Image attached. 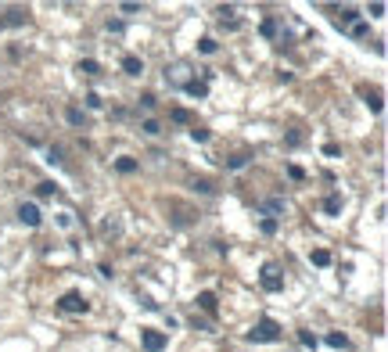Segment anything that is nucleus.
Returning <instances> with one entry per match:
<instances>
[{"instance_id": "1", "label": "nucleus", "mask_w": 388, "mask_h": 352, "mask_svg": "<svg viewBox=\"0 0 388 352\" xmlns=\"http://www.w3.org/2000/svg\"><path fill=\"white\" fill-rule=\"evenodd\" d=\"M248 338H252V341H277V338H281V324L269 320V317H262V320L248 331Z\"/></svg>"}, {"instance_id": "2", "label": "nucleus", "mask_w": 388, "mask_h": 352, "mask_svg": "<svg viewBox=\"0 0 388 352\" xmlns=\"http://www.w3.org/2000/svg\"><path fill=\"white\" fill-rule=\"evenodd\" d=\"M58 305H61L65 312H87V309H90V302H83V295H80V291H65Z\"/></svg>"}, {"instance_id": "3", "label": "nucleus", "mask_w": 388, "mask_h": 352, "mask_svg": "<svg viewBox=\"0 0 388 352\" xmlns=\"http://www.w3.org/2000/svg\"><path fill=\"white\" fill-rule=\"evenodd\" d=\"M140 345H144L147 352H162V348H166V334H162V331H140Z\"/></svg>"}, {"instance_id": "4", "label": "nucleus", "mask_w": 388, "mask_h": 352, "mask_svg": "<svg viewBox=\"0 0 388 352\" xmlns=\"http://www.w3.org/2000/svg\"><path fill=\"white\" fill-rule=\"evenodd\" d=\"M262 288H266V291H281V288H284V277H281L274 266H262Z\"/></svg>"}, {"instance_id": "5", "label": "nucleus", "mask_w": 388, "mask_h": 352, "mask_svg": "<svg viewBox=\"0 0 388 352\" xmlns=\"http://www.w3.org/2000/svg\"><path fill=\"white\" fill-rule=\"evenodd\" d=\"M18 219H22L25 226H40V209H36L32 202H25V205L18 209Z\"/></svg>"}, {"instance_id": "6", "label": "nucleus", "mask_w": 388, "mask_h": 352, "mask_svg": "<svg viewBox=\"0 0 388 352\" xmlns=\"http://www.w3.org/2000/svg\"><path fill=\"white\" fill-rule=\"evenodd\" d=\"M123 72H130V75H140V72H144V61H140L137 54H126V58H123Z\"/></svg>"}, {"instance_id": "7", "label": "nucleus", "mask_w": 388, "mask_h": 352, "mask_svg": "<svg viewBox=\"0 0 388 352\" xmlns=\"http://www.w3.org/2000/svg\"><path fill=\"white\" fill-rule=\"evenodd\" d=\"M198 305H202L205 312H216V309H219V298H216L212 291H202V295H198Z\"/></svg>"}, {"instance_id": "8", "label": "nucleus", "mask_w": 388, "mask_h": 352, "mask_svg": "<svg viewBox=\"0 0 388 352\" xmlns=\"http://www.w3.org/2000/svg\"><path fill=\"white\" fill-rule=\"evenodd\" d=\"M183 90H187L190 97H205V94H209V83H202V80H190V83H183Z\"/></svg>"}, {"instance_id": "9", "label": "nucleus", "mask_w": 388, "mask_h": 352, "mask_svg": "<svg viewBox=\"0 0 388 352\" xmlns=\"http://www.w3.org/2000/svg\"><path fill=\"white\" fill-rule=\"evenodd\" d=\"M324 212L327 216H338L341 212V194H327V198H324Z\"/></svg>"}, {"instance_id": "10", "label": "nucleus", "mask_w": 388, "mask_h": 352, "mask_svg": "<svg viewBox=\"0 0 388 352\" xmlns=\"http://www.w3.org/2000/svg\"><path fill=\"white\" fill-rule=\"evenodd\" d=\"M356 18H360V11H356V8H341V15H338V22H341V25H356Z\"/></svg>"}, {"instance_id": "11", "label": "nucleus", "mask_w": 388, "mask_h": 352, "mask_svg": "<svg viewBox=\"0 0 388 352\" xmlns=\"http://www.w3.org/2000/svg\"><path fill=\"white\" fill-rule=\"evenodd\" d=\"M259 32L266 36V40H274V36H277V22H274V18H262V25H259Z\"/></svg>"}, {"instance_id": "12", "label": "nucleus", "mask_w": 388, "mask_h": 352, "mask_svg": "<svg viewBox=\"0 0 388 352\" xmlns=\"http://www.w3.org/2000/svg\"><path fill=\"white\" fill-rule=\"evenodd\" d=\"M309 259H313V266H331V252H327V248H317Z\"/></svg>"}, {"instance_id": "13", "label": "nucleus", "mask_w": 388, "mask_h": 352, "mask_svg": "<svg viewBox=\"0 0 388 352\" xmlns=\"http://www.w3.org/2000/svg\"><path fill=\"white\" fill-rule=\"evenodd\" d=\"M115 169L119 173H137V159H115Z\"/></svg>"}, {"instance_id": "14", "label": "nucleus", "mask_w": 388, "mask_h": 352, "mask_svg": "<svg viewBox=\"0 0 388 352\" xmlns=\"http://www.w3.org/2000/svg\"><path fill=\"white\" fill-rule=\"evenodd\" d=\"M80 72H87V75H97V72H101V65H97L94 58H83V61H80Z\"/></svg>"}, {"instance_id": "15", "label": "nucleus", "mask_w": 388, "mask_h": 352, "mask_svg": "<svg viewBox=\"0 0 388 352\" xmlns=\"http://www.w3.org/2000/svg\"><path fill=\"white\" fill-rule=\"evenodd\" d=\"M327 345H331V348H348V338L334 331V334H327Z\"/></svg>"}, {"instance_id": "16", "label": "nucleus", "mask_w": 388, "mask_h": 352, "mask_svg": "<svg viewBox=\"0 0 388 352\" xmlns=\"http://www.w3.org/2000/svg\"><path fill=\"white\" fill-rule=\"evenodd\" d=\"M190 140L205 144V140H209V130H205V126H190Z\"/></svg>"}, {"instance_id": "17", "label": "nucleus", "mask_w": 388, "mask_h": 352, "mask_svg": "<svg viewBox=\"0 0 388 352\" xmlns=\"http://www.w3.org/2000/svg\"><path fill=\"white\" fill-rule=\"evenodd\" d=\"M65 119H68L72 126H83V111H80V108H68V111H65Z\"/></svg>"}, {"instance_id": "18", "label": "nucleus", "mask_w": 388, "mask_h": 352, "mask_svg": "<svg viewBox=\"0 0 388 352\" xmlns=\"http://www.w3.org/2000/svg\"><path fill=\"white\" fill-rule=\"evenodd\" d=\"M198 51H202V54H216V40H212V36H205V40L198 44Z\"/></svg>"}, {"instance_id": "19", "label": "nucleus", "mask_w": 388, "mask_h": 352, "mask_svg": "<svg viewBox=\"0 0 388 352\" xmlns=\"http://www.w3.org/2000/svg\"><path fill=\"white\" fill-rule=\"evenodd\" d=\"M367 108L370 111H381V94H367Z\"/></svg>"}, {"instance_id": "20", "label": "nucleus", "mask_w": 388, "mask_h": 352, "mask_svg": "<svg viewBox=\"0 0 388 352\" xmlns=\"http://www.w3.org/2000/svg\"><path fill=\"white\" fill-rule=\"evenodd\" d=\"M241 166H248V154H238V159L226 162V169H241Z\"/></svg>"}, {"instance_id": "21", "label": "nucleus", "mask_w": 388, "mask_h": 352, "mask_svg": "<svg viewBox=\"0 0 388 352\" xmlns=\"http://www.w3.org/2000/svg\"><path fill=\"white\" fill-rule=\"evenodd\" d=\"M194 190H202V194H212V190H216V187H212V183H209V180H194Z\"/></svg>"}, {"instance_id": "22", "label": "nucleus", "mask_w": 388, "mask_h": 352, "mask_svg": "<svg viewBox=\"0 0 388 352\" xmlns=\"http://www.w3.org/2000/svg\"><path fill=\"white\" fill-rule=\"evenodd\" d=\"M274 230H277V219L266 216V219H262V233H274Z\"/></svg>"}, {"instance_id": "23", "label": "nucleus", "mask_w": 388, "mask_h": 352, "mask_svg": "<svg viewBox=\"0 0 388 352\" xmlns=\"http://www.w3.org/2000/svg\"><path fill=\"white\" fill-rule=\"evenodd\" d=\"M298 341H302V345H309V348H317V338L309 334V331H302V334H298Z\"/></svg>"}, {"instance_id": "24", "label": "nucleus", "mask_w": 388, "mask_h": 352, "mask_svg": "<svg viewBox=\"0 0 388 352\" xmlns=\"http://www.w3.org/2000/svg\"><path fill=\"white\" fill-rule=\"evenodd\" d=\"M144 133H151V137H154V133H162V126L154 123V119H147V123H144Z\"/></svg>"}, {"instance_id": "25", "label": "nucleus", "mask_w": 388, "mask_h": 352, "mask_svg": "<svg viewBox=\"0 0 388 352\" xmlns=\"http://www.w3.org/2000/svg\"><path fill=\"white\" fill-rule=\"evenodd\" d=\"M36 190H40V198H51V194H54V183H40Z\"/></svg>"}, {"instance_id": "26", "label": "nucleus", "mask_w": 388, "mask_h": 352, "mask_svg": "<svg viewBox=\"0 0 388 352\" xmlns=\"http://www.w3.org/2000/svg\"><path fill=\"white\" fill-rule=\"evenodd\" d=\"M101 104H104V101H101L97 94H87V108H101Z\"/></svg>"}, {"instance_id": "27", "label": "nucleus", "mask_w": 388, "mask_h": 352, "mask_svg": "<svg viewBox=\"0 0 388 352\" xmlns=\"http://www.w3.org/2000/svg\"><path fill=\"white\" fill-rule=\"evenodd\" d=\"M108 32H123V22L119 18H108Z\"/></svg>"}]
</instances>
